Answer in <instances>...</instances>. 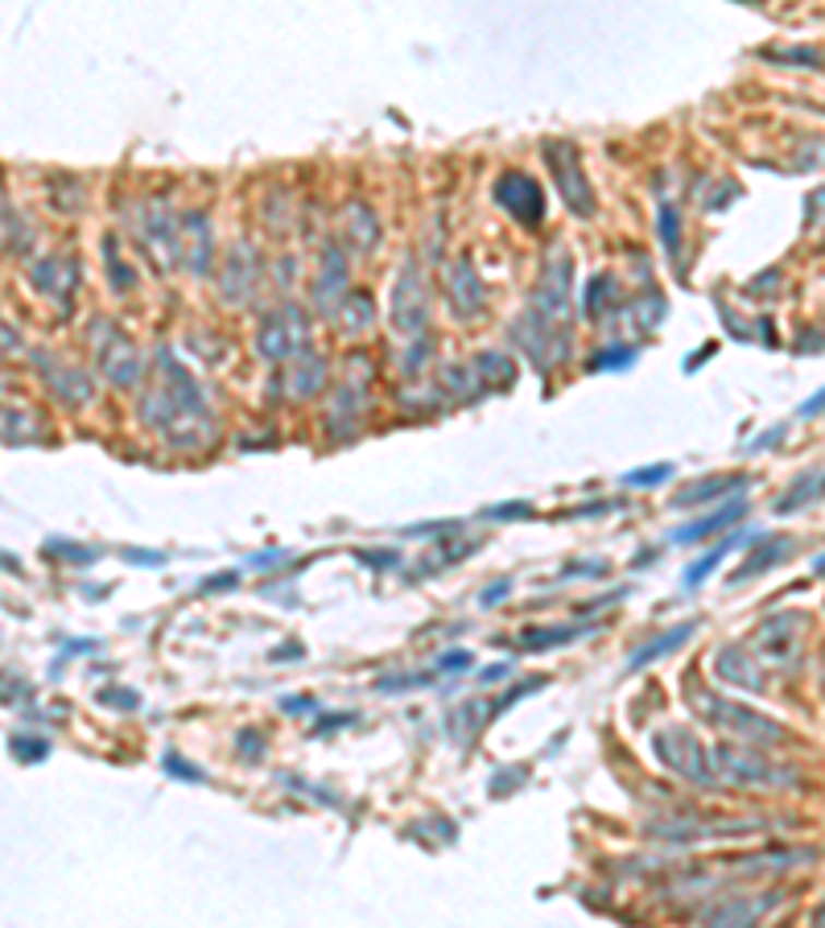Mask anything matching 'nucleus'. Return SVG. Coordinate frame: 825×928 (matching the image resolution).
Masks as SVG:
<instances>
[{"mask_svg":"<svg viewBox=\"0 0 825 928\" xmlns=\"http://www.w3.org/2000/svg\"><path fill=\"white\" fill-rule=\"evenodd\" d=\"M653 751H657V760L677 772L681 780H690L697 788H714L718 784V763H714V747L697 739L694 730H685V726H665L653 735Z\"/></svg>","mask_w":825,"mask_h":928,"instance_id":"f03ea898","label":"nucleus"},{"mask_svg":"<svg viewBox=\"0 0 825 928\" xmlns=\"http://www.w3.org/2000/svg\"><path fill=\"white\" fill-rule=\"evenodd\" d=\"M586 631H590L586 623H578V628H528L525 635H521V649H528V652L558 649V644H570V640H578Z\"/></svg>","mask_w":825,"mask_h":928,"instance_id":"2eb2a0df","label":"nucleus"},{"mask_svg":"<svg viewBox=\"0 0 825 928\" xmlns=\"http://www.w3.org/2000/svg\"><path fill=\"white\" fill-rule=\"evenodd\" d=\"M507 673H512V665H507V661H500V665H495V668H488V673H479V681H483V686H491V681H500V677H507Z\"/></svg>","mask_w":825,"mask_h":928,"instance_id":"393cba45","label":"nucleus"},{"mask_svg":"<svg viewBox=\"0 0 825 928\" xmlns=\"http://www.w3.org/2000/svg\"><path fill=\"white\" fill-rule=\"evenodd\" d=\"M467 665H470V652H446V656L438 661V668H442V673H463Z\"/></svg>","mask_w":825,"mask_h":928,"instance_id":"412c9836","label":"nucleus"},{"mask_svg":"<svg viewBox=\"0 0 825 928\" xmlns=\"http://www.w3.org/2000/svg\"><path fill=\"white\" fill-rule=\"evenodd\" d=\"M822 408H825V392H817L813 401H805V405H801V417H813V413H822Z\"/></svg>","mask_w":825,"mask_h":928,"instance_id":"a878e982","label":"nucleus"},{"mask_svg":"<svg viewBox=\"0 0 825 928\" xmlns=\"http://www.w3.org/2000/svg\"><path fill=\"white\" fill-rule=\"evenodd\" d=\"M669 475H673V466L660 463V466H653V471H632V475H627V483H636V487H653V483L669 479Z\"/></svg>","mask_w":825,"mask_h":928,"instance_id":"a211bd4d","label":"nucleus"},{"mask_svg":"<svg viewBox=\"0 0 825 928\" xmlns=\"http://www.w3.org/2000/svg\"><path fill=\"white\" fill-rule=\"evenodd\" d=\"M817 574H825V557H817Z\"/></svg>","mask_w":825,"mask_h":928,"instance_id":"cd10ccee","label":"nucleus"},{"mask_svg":"<svg viewBox=\"0 0 825 928\" xmlns=\"http://www.w3.org/2000/svg\"><path fill=\"white\" fill-rule=\"evenodd\" d=\"M776 904V895L751 900V895H731L718 912H710V928H751L764 912Z\"/></svg>","mask_w":825,"mask_h":928,"instance_id":"6e6552de","label":"nucleus"},{"mask_svg":"<svg viewBox=\"0 0 825 928\" xmlns=\"http://www.w3.org/2000/svg\"><path fill=\"white\" fill-rule=\"evenodd\" d=\"M805 631H809V615L805 611H780L764 619L755 635H751V644L760 649V656L768 661L772 668H792L801 661V649H805Z\"/></svg>","mask_w":825,"mask_h":928,"instance_id":"20e7f679","label":"nucleus"},{"mask_svg":"<svg viewBox=\"0 0 825 928\" xmlns=\"http://www.w3.org/2000/svg\"><path fill=\"white\" fill-rule=\"evenodd\" d=\"M13 751H17L21 760H41L46 756V742H29V739H13Z\"/></svg>","mask_w":825,"mask_h":928,"instance_id":"aec40b11","label":"nucleus"},{"mask_svg":"<svg viewBox=\"0 0 825 928\" xmlns=\"http://www.w3.org/2000/svg\"><path fill=\"white\" fill-rule=\"evenodd\" d=\"M690 635H694V623H681V628H669L665 631V635H657V640H653V644H644V649L636 652V656H632V673H636V668H644V665H653V661H657V656H665V652H673V649H681V644H685V640H690Z\"/></svg>","mask_w":825,"mask_h":928,"instance_id":"4468645a","label":"nucleus"},{"mask_svg":"<svg viewBox=\"0 0 825 928\" xmlns=\"http://www.w3.org/2000/svg\"><path fill=\"white\" fill-rule=\"evenodd\" d=\"M714 763H718V784H734V788H792L797 772L788 763H772L760 756L755 747L743 742H722L714 747Z\"/></svg>","mask_w":825,"mask_h":928,"instance_id":"7ed1b4c3","label":"nucleus"},{"mask_svg":"<svg viewBox=\"0 0 825 928\" xmlns=\"http://www.w3.org/2000/svg\"><path fill=\"white\" fill-rule=\"evenodd\" d=\"M734 540H739V537H727V540H722V545H714V549H710V554H706V557H697L694 566L685 570V582H690V586H697V582H702V578L710 574V570H714V566H718V561H722V557L731 554V549H734Z\"/></svg>","mask_w":825,"mask_h":928,"instance_id":"f3484780","label":"nucleus"},{"mask_svg":"<svg viewBox=\"0 0 825 928\" xmlns=\"http://www.w3.org/2000/svg\"><path fill=\"white\" fill-rule=\"evenodd\" d=\"M748 512V500H727L718 512H710V516H702L694 520V524H685L681 533H673L677 545H694V540H706V537H718V528H727V524H734V520Z\"/></svg>","mask_w":825,"mask_h":928,"instance_id":"9d476101","label":"nucleus"},{"mask_svg":"<svg viewBox=\"0 0 825 928\" xmlns=\"http://www.w3.org/2000/svg\"><path fill=\"white\" fill-rule=\"evenodd\" d=\"M714 668H718L722 681H731V686H739V689H751V693L764 689V673L751 665V656L743 652V644H727V649L718 652V665Z\"/></svg>","mask_w":825,"mask_h":928,"instance_id":"1a4fd4ad","label":"nucleus"},{"mask_svg":"<svg viewBox=\"0 0 825 928\" xmlns=\"http://www.w3.org/2000/svg\"><path fill=\"white\" fill-rule=\"evenodd\" d=\"M430 677H388V681H380V689H405V686H426Z\"/></svg>","mask_w":825,"mask_h":928,"instance_id":"b1692460","label":"nucleus"},{"mask_svg":"<svg viewBox=\"0 0 825 928\" xmlns=\"http://www.w3.org/2000/svg\"><path fill=\"white\" fill-rule=\"evenodd\" d=\"M467 281H470V269L467 264H458V269H454V277H451V289H454V301H458V310H463V314H470V310H479V306H483V289H479V285L467 289Z\"/></svg>","mask_w":825,"mask_h":928,"instance_id":"dca6fc26","label":"nucleus"},{"mask_svg":"<svg viewBox=\"0 0 825 928\" xmlns=\"http://www.w3.org/2000/svg\"><path fill=\"white\" fill-rule=\"evenodd\" d=\"M697 714L714 726V730H722L727 739L743 742V747H772V742H788V730L776 718L768 714H760V710H751V705H739L731 698H718V693H694L690 698Z\"/></svg>","mask_w":825,"mask_h":928,"instance_id":"f257e3e1","label":"nucleus"},{"mask_svg":"<svg viewBox=\"0 0 825 928\" xmlns=\"http://www.w3.org/2000/svg\"><path fill=\"white\" fill-rule=\"evenodd\" d=\"M660 231H665V236H660V240H665V248H669V252H677V231H681V223L673 219V206H660Z\"/></svg>","mask_w":825,"mask_h":928,"instance_id":"6ab92c4d","label":"nucleus"},{"mask_svg":"<svg viewBox=\"0 0 825 928\" xmlns=\"http://www.w3.org/2000/svg\"><path fill=\"white\" fill-rule=\"evenodd\" d=\"M822 496H825V466H817L813 475H801V479L788 487L785 500L776 503V512H780V516H788V512H801L805 503H817Z\"/></svg>","mask_w":825,"mask_h":928,"instance_id":"ddd939ff","label":"nucleus"},{"mask_svg":"<svg viewBox=\"0 0 825 928\" xmlns=\"http://www.w3.org/2000/svg\"><path fill=\"white\" fill-rule=\"evenodd\" d=\"M813 928H825V904H817V912H813Z\"/></svg>","mask_w":825,"mask_h":928,"instance_id":"bb28decb","label":"nucleus"},{"mask_svg":"<svg viewBox=\"0 0 825 928\" xmlns=\"http://www.w3.org/2000/svg\"><path fill=\"white\" fill-rule=\"evenodd\" d=\"M507 591H512V578H500L495 586H488V591L479 594V603H483V607H495V603H500V594H507Z\"/></svg>","mask_w":825,"mask_h":928,"instance_id":"4be33fe9","label":"nucleus"},{"mask_svg":"<svg viewBox=\"0 0 825 928\" xmlns=\"http://www.w3.org/2000/svg\"><path fill=\"white\" fill-rule=\"evenodd\" d=\"M760 821L748 817H714V821H690V817H673V821H657L648 834L673 837V842H694V837H727V834H751Z\"/></svg>","mask_w":825,"mask_h":928,"instance_id":"0eeeda50","label":"nucleus"},{"mask_svg":"<svg viewBox=\"0 0 825 928\" xmlns=\"http://www.w3.org/2000/svg\"><path fill=\"white\" fill-rule=\"evenodd\" d=\"M495 199L504 203V211H512V219H521V223H541L545 215V190L528 174H521V169H512V174H504L500 182H495Z\"/></svg>","mask_w":825,"mask_h":928,"instance_id":"423d86ee","label":"nucleus"},{"mask_svg":"<svg viewBox=\"0 0 825 928\" xmlns=\"http://www.w3.org/2000/svg\"><path fill=\"white\" fill-rule=\"evenodd\" d=\"M602 364H632V352L623 347V352H607V355H595V359H590V368L595 371H602Z\"/></svg>","mask_w":825,"mask_h":928,"instance_id":"5701e85b","label":"nucleus"},{"mask_svg":"<svg viewBox=\"0 0 825 928\" xmlns=\"http://www.w3.org/2000/svg\"><path fill=\"white\" fill-rule=\"evenodd\" d=\"M545 157H549V166H553V182L562 186L570 211H574V215H590V211H595V194H590L586 174H582L578 148L570 145V141H549V145H545Z\"/></svg>","mask_w":825,"mask_h":928,"instance_id":"39448f33","label":"nucleus"},{"mask_svg":"<svg viewBox=\"0 0 825 928\" xmlns=\"http://www.w3.org/2000/svg\"><path fill=\"white\" fill-rule=\"evenodd\" d=\"M792 554V540L788 537H755V554L751 557H743V570H734L731 574V582H743V578H751V574H764V570H768V566H776V561H780V557H788Z\"/></svg>","mask_w":825,"mask_h":928,"instance_id":"f8f14e48","label":"nucleus"},{"mask_svg":"<svg viewBox=\"0 0 825 928\" xmlns=\"http://www.w3.org/2000/svg\"><path fill=\"white\" fill-rule=\"evenodd\" d=\"M748 487V475H727V479H697L690 487L677 491L673 508H694V503H710L714 496H727V491H743Z\"/></svg>","mask_w":825,"mask_h":928,"instance_id":"9b49d317","label":"nucleus"}]
</instances>
